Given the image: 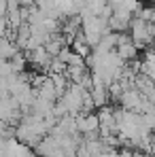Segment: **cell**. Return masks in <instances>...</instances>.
<instances>
[{
    "mask_svg": "<svg viewBox=\"0 0 155 157\" xmlns=\"http://www.w3.org/2000/svg\"><path fill=\"white\" fill-rule=\"evenodd\" d=\"M115 51L121 55V59L128 64V62H134L136 57H138V47L134 45V40L130 38L128 34H119V43H117V49Z\"/></svg>",
    "mask_w": 155,
    "mask_h": 157,
    "instance_id": "6da1fadb",
    "label": "cell"
},
{
    "mask_svg": "<svg viewBox=\"0 0 155 157\" xmlns=\"http://www.w3.org/2000/svg\"><path fill=\"white\" fill-rule=\"evenodd\" d=\"M66 70H68L66 62H62L60 57H53L51 59V64H49V77H53V75H66Z\"/></svg>",
    "mask_w": 155,
    "mask_h": 157,
    "instance_id": "7a4b0ae2",
    "label": "cell"
},
{
    "mask_svg": "<svg viewBox=\"0 0 155 157\" xmlns=\"http://www.w3.org/2000/svg\"><path fill=\"white\" fill-rule=\"evenodd\" d=\"M9 30V21H6V15H0V36H4Z\"/></svg>",
    "mask_w": 155,
    "mask_h": 157,
    "instance_id": "3957f363",
    "label": "cell"
},
{
    "mask_svg": "<svg viewBox=\"0 0 155 157\" xmlns=\"http://www.w3.org/2000/svg\"><path fill=\"white\" fill-rule=\"evenodd\" d=\"M151 24H155V9H153V21H151Z\"/></svg>",
    "mask_w": 155,
    "mask_h": 157,
    "instance_id": "277c9868",
    "label": "cell"
},
{
    "mask_svg": "<svg viewBox=\"0 0 155 157\" xmlns=\"http://www.w3.org/2000/svg\"><path fill=\"white\" fill-rule=\"evenodd\" d=\"M151 51H153V55H155V47H153V49H151Z\"/></svg>",
    "mask_w": 155,
    "mask_h": 157,
    "instance_id": "5b68a950",
    "label": "cell"
}]
</instances>
